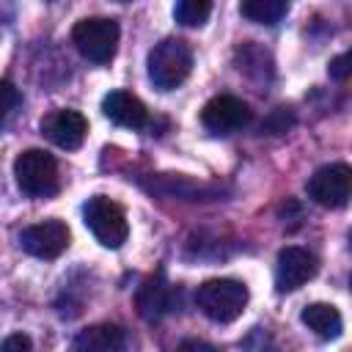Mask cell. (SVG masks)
I'll return each mask as SVG.
<instances>
[{
	"instance_id": "6da1fadb",
	"label": "cell",
	"mask_w": 352,
	"mask_h": 352,
	"mask_svg": "<svg viewBox=\"0 0 352 352\" xmlns=\"http://www.w3.org/2000/svg\"><path fill=\"white\" fill-rule=\"evenodd\" d=\"M248 286L234 280V278H212L204 280L195 292V305L201 308V314L212 322H234L245 305H248Z\"/></svg>"
},
{
	"instance_id": "7a4b0ae2",
	"label": "cell",
	"mask_w": 352,
	"mask_h": 352,
	"mask_svg": "<svg viewBox=\"0 0 352 352\" xmlns=\"http://www.w3.org/2000/svg\"><path fill=\"white\" fill-rule=\"evenodd\" d=\"M192 72V50L182 38H162L148 52V80L160 91L179 88Z\"/></svg>"
},
{
	"instance_id": "3957f363",
	"label": "cell",
	"mask_w": 352,
	"mask_h": 352,
	"mask_svg": "<svg viewBox=\"0 0 352 352\" xmlns=\"http://www.w3.org/2000/svg\"><path fill=\"white\" fill-rule=\"evenodd\" d=\"M14 179L25 195L33 198H50L60 187L58 162L44 148H28L14 160Z\"/></svg>"
},
{
	"instance_id": "277c9868",
	"label": "cell",
	"mask_w": 352,
	"mask_h": 352,
	"mask_svg": "<svg viewBox=\"0 0 352 352\" xmlns=\"http://www.w3.org/2000/svg\"><path fill=\"white\" fill-rule=\"evenodd\" d=\"M82 220L88 231L96 236V242L104 248H121L129 236V223H126L124 209L107 195L88 198L82 206Z\"/></svg>"
},
{
	"instance_id": "5b68a950",
	"label": "cell",
	"mask_w": 352,
	"mask_h": 352,
	"mask_svg": "<svg viewBox=\"0 0 352 352\" xmlns=\"http://www.w3.org/2000/svg\"><path fill=\"white\" fill-rule=\"evenodd\" d=\"M118 22L107 19V16H91V19H80L72 28V41L77 44V50L82 52V58L94 60V63H107L113 60L116 50H118Z\"/></svg>"
},
{
	"instance_id": "8992f818",
	"label": "cell",
	"mask_w": 352,
	"mask_h": 352,
	"mask_svg": "<svg viewBox=\"0 0 352 352\" xmlns=\"http://www.w3.org/2000/svg\"><path fill=\"white\" fill-rule=\"evenodd\" d=\"M308 198L324 209H338L346 206L349 192H352V170L344 162H330L322 165L305 184Z\"/></svg>"
},
{
	"instance_id": "52a82bcc",
	"label": "cell",
	"mask_w": 352,
	"mask_h": 352,
	"mask_svg": "<svg viewBox=\"0 0 352 352\" xmlns=\"http://www.w3.org/2000/svg\"><path fill=\"white\" fill-rule=\"evenodd\" d=\"M250 121H253V110L248 107V102H242L231 94L212 96L201 110V124L214 135H231V132L248 126Z\"/></svg>"
},
{
	"instance_id": "ba28073f",
	"label": "cell",
	"mask_w": 352,
	"mask_h": 352,
	"mask_svg": "<svg viewBox=\"0 0 352 352\" xmlns=\"http://www.w3.org/2000/svg\"><path fill=\"white\" fill-rule=\"evenodd\" d=\"M72 231L63 220H44V223H33L28 228H22L19 234V245L25 253L36 256V258H58L66 248H69Z\"/></svg>"
},
{
	"instance_id": "9c48e42d",
	"label": "cell",
	"mask_w": 352,
	"mask_h": 352,
	"mask_svg": "<svg viewBox=\"0 0 352 352\" xmlns=\"http://www.w3.org/2000/svg\"><path fill=\"white\" fill-rule=\"evenodd\" d=\"M316 270H319V264H316V256L314 253H308L305 248L289 245V248H283L278 253L275 286H278V292H294L302 283H308L316 275Z\"/></svg>"
},
{
	"instance_id": "30bf717a",
	"label": "cell",
	"mask_w": 352,
	"mask_h": 352,
	"mask_svg": "<svg viewBox=\"0 0 352 352\" xmlns=\"http://www.w3.org/2000/svg\"><path fill=\"white\" fill-rule=\"evenodd\" d=\"M41 132L58 148L74 151L82 146V140L88 135V121L77 110H52L41 118Z\"/></svg>"
},
{
	"instance_id": "8fae6325",
	"label": "cell",
	"mask_w": 352,
	"mask_h": 352,
	"mask_svg": "<svg viewBox=\"0 0 352 352\" xmlns=\"http://www.w3.org/2000/svg\"><path fill=\"white\" fill-rule=\"evenodd\" d=\"M102 113H104L113 124L126 126V129H140V126H146V121H148L146 104H143L138 96H132L129 91H110V94L102 99Z\"/></svg>"
},
{
	"instance_id": "7c38bea8",
	"label": "cell",
	"mask_w": 352,
	"mask_h": 352,
	"mask_svg": "<svg viewBox=\"0 0 352 352\" xmlns=\"http://www.w3.org/2000/svg\"><path fill=\"white\" fill-rule=\"evenodd\" d=\"M135 302H138V314H140L146 322H157V319H162V316L170 311V305H173V292H170V286L165 283L162 272L143 280V286L138 289Z\"/></svg>"
},
{
	"instance_id": "4fadbf2b",
	"label": "cell",
	"mask_w": 352,
	"mask_h": 352,
	"mask_svg": "<svg viewBox=\"0 0 352 352\" xmlns=\"http://www.w3.org/2000/svg\"><path fill=\"white\" fill-rule=\"evenodd\" d=\"M126 346V333L118 324H91L85 330H80V336L74 338V349L80 352H116Z\"/></svg>"
},
{
	"instance_id": "5bb4252c",
	"label": "cell",
	"mask_w": 352,
	"mask_h": 352,
	"mask_svg": "<svg viewBox=\"0 0 352 352\" xmlns=\"http://www.w3.org/2000/svg\"><path fill=\"white\" fill-rule=\"evenodd\" d=\"M154 192L160 195H176V198H184V201H198V198H209L214 195V187H206V184H198L182 173H160L154 176V182L148 184Z\"/></svg>"
},
{
	"instance_id": "9a60e30c",
	"label": "cell",
	"mask_w": 352,
	"mask_h": 352,
	"mask_svg": "<svg viewBox=\"0 0 352 352\" xmlns=\"http://www.w3.org/2000/svg\"><path fill=\"white\" fill-rule=\"evenodd\" d=\"M300 319L319 338H338L341 336V327H344L338 308L330 305V302H311V305H305L302 314H300Z\"/></svg>"
},
{
	"instance_id": "2e32d148",
	"label": "cell",
	"mask_w": 352,
	"mask_h": 352,
	"mask_svg": "<svg viewBox=\"0 0 352 352\" xmlns=\"http://www.w3.org/2000/svg\"><path fill=\"white\" fill-rule=\"evenodd\" d=\"M234 60H236V69H239L242 74H248V77L264 80V77L272 74V60H270V55H267L258 44H253V41L236 47Z\"/></svg>"
},
{
	"instance_id": "e0dca14e",
	"label": "cell",
	"mask_w": 352,
	"mask_h": 352,
	"mask_svg": "<svg viewBox=\"0 0 352 352\" xmlns=\"http://www.w3.org/2000/svg\"><path fill=\"white\" fill-rule=\"evenodd\" d=\"M289 8V0H242L239 11L245 19L258 22V25H275L283 19Z\"/></svg>"
},
{
	"instance_id": "ac0fdd59",
	"label": "cell",
	"mask_w": 352,
	"mask_h": 352,
	"mask_svg": "<svg viewBox=\"0 0 352 352\" xmlns=\"http://www.w3.org/2000/svg\"><path fill=\"white\" fill-rule=\"evenodd\" d=\"M212 14V0H176V8H173V16L176 22L187 25V28H198L209 19Z\"/></svg>"
},
{
	"instance_id": "d6986e66",
	"label": "cell",
	"mask_w": 352,
	"mask_h": 352,
	"mask_svg": "<svg viewBox=\"0 0 352 352\" xmlns=\"http://www.w3.org/2000/svg\"><path fill=\"white\" fill-rule=\"evenodd\" d=\"M16 104H19V91H16V85H11L8 80H0V121H6Z\"/></svg>"
},
{
	"instance_id": "ffe728a7",
	"label": "cell",
	"mask_w": 352,
	"mask_h": 352,
	"mask_svg": "<svg viewBox=\"0 0 352 352\" xmlns=\"http://www.w3.org/2000/svg\"><path fill=\"white\" fill-rule=\"evenodd\" d=\"M0 349L3 352H28V349H33V341L28 336H22V333H14V336L0 341Z\"/></svg>"
},
{
	"instance_id": "44dd1931",
	"label": "cell",
	"mask_w": 352,
	"mask_h": 352,
	"mask_svg": "<svg viewBox=\"0 0 352 352\" xmlns=\"http://www.w3.org/2000/svg\"><path fill=\"white\" fill-rule=\"evenodd\" d=\"M349 63H352V55H349V52L333 58V60H330V77H336V80H346V74H349Z\"/></svg>"
},
{
	"instance_id": "7402d4cb",
	"label": "cell",
	"mask_w": 352,
	"mask_h": 352,
	"mask_svg": "<svg viewBox=\"0 0 352 352\" xmlns=\"http://www.w3.org/2000/svg\"><path fill=\"white\" fill-rule=\"evenodd\" d=\"M179 346L182 349H187V346H192V349H212V344H204V341H182Z\"/></svg>"
},
{
	"instance_id": "603a6c76",
	"label": "cell",
	"mask_w": 352,
	"mask_h": 352,
	"mask_svg": "<svg viewBox=\"0 0 352 352\" xmlns=\"http://www.w3.org/2000/svg\"><path fill=\"white\" fill-rule=\"evenodd\" d=\"M118 3H129V0H118Z\"/></svg>"
}]
</instances>
